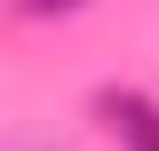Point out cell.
<instances>
[{"label":"cell","mask_w":159,"mask_h":151,"mask_svg":"<svg viewBox=\"0 0 159 151\" xmlns=\"http://www.w3.org/2000/svg\"><path fill=\"white\" fill-rule=\"evenodd\" d=\"M16 151H56V143H16Z\"/></svg>","instance_id":"3957f363"},{"label":"cell","mask_w":159,"mask_h":151,"mask_svg":"<svg viewBox=\"0 0 159 151\" xmlns=\"http://www.w3.org/2000/svg\"><path fill=\"white\" fill-rule=\"evenodd\" d=\"M96 119H103V135H111L119 151H159V95H143V88H103V95H96Z\"/></svg>","instance_id":"6da1fadb"},{"label":"cell","mask_w":159,"mask_h":151,"mask_svg":"<svg viewBox=\"0 0 159 151\" xmlns=\"http://www.w3.org/2000/svg\"><path fill=\"white\" fill-rule=\"evenodd\" d=\"M24 16H72V8H88V0H16Z\"/></svg>","instance_id":"7a4b0ae2"}]
</instances>
